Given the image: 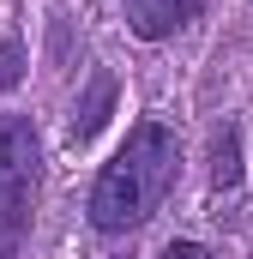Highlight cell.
Returning <instances> with one entry per match:
<instances>
[{
  "mask_svg": "<svg viewBox=\"0 0 253 259\" xmlns=\"http://www.w3.org/2000/svg\"><path fill=\"white\" fill-rule=\"evenodd\" d=\"M175 175H181V145H175V133L157 127V121L133 127L126 145L103 163V175H97V187H91V223H97L103 235L139 229V223L169 199Z\"/></svg>",
  "mask_w": 253,
  "mask_h": 259,
  "instance_id": "1",
  "label": "cell"
},
{
  "mask_svg": "<svg viewBox=\"0 0 253 259\" xmlns=\"http://www.w3.org/2000/svg\"><path fill=\"white\" fill-rule=\"evenodd\" d=\"M36 127L24 115H0V259L24 247L30 229V199H36Z\"/></svg>",
  "mask_w": 253,
  "mask_h": 259,
  "instance_id": "2",
  "label": "cell"
},
{
  "mask_svg": "<svg viewBox=\"0 0 253 259\" xmlns=\"http://www.w3.org/2000/svg\"><path fill=\"white\" fill-rule=\"evenodd\" d=\"M199 12H205V0H126V24L145 42H163V36L187 30Z\"/></svg>",
  "mask_w": 253,
  "mask_h": 259,
  "instance_id": "3",
  "label": "cell"
},
{
  "mask_svg": "<svg viewBox=\"0 0 253 259\" xmlns=\"http://www.w3.org/2000/svg\"><path fill=\"white\" fill-rule=\"evenodd\" d=\"M109 109H115V78H109V72H97L91 97H85V103H78V115H72V139H91V133L109 121Z\"/></svg>",
  "mask_w": 253,
  "mask_h": 259,
  "instance_id": "4",
  "label": "cell"
},
{
  "mask_svg": "<svg viewBox=\"0 0 253 259\" xmlns=\"http://www.w3.org/2000/svg\"><path fill=\"white\" fill-rule=\"evenodd\" d=\"M211 175H217V187H235V181H241V163H235V133L217 145V169H211Z\"/></svg>",
  "mask_w": 253,
  "mask_h": 259,
  "instance_id": "5",
  "label": "cell"
},
{
  "mask_svg": "<svg viewBox=\"0 0 253 259\" xmlns=\"http://www.w3.org/2000/svg\"><path fill=\"white\" fill-rule=\"evenodd\" d=\"M18 78H24V66H18V42H6V49H0V84L12 91Z\"/></svg>",
  "mask_w": 253,
  "mask_h": 259,
  "instance_id": "6",
  "label": "cell"
},
{
  "mask_svg": "<svg viewBox=\"0 0 253 259\" xmlns=\"http://www.w3.org/2000/svg\"><path fill=\"white\" fill-rule=\"evenodd\" d=\"M163 259H211V253H205L199 241H169V247H163Z\"/></svg>",
  "mask_w": 253,
  "mask_h": 259,
  "instance_id": "7",
  "label": "cell"
}]
</instances>
